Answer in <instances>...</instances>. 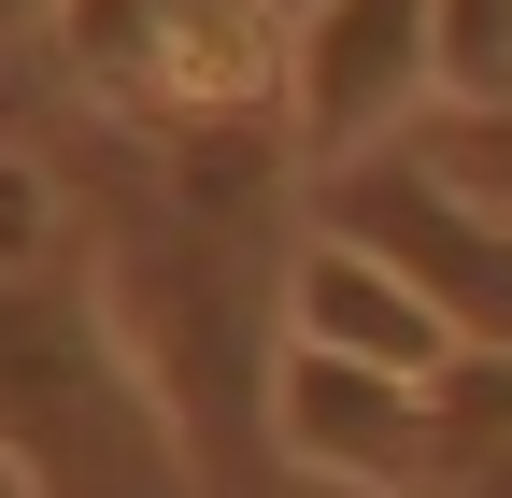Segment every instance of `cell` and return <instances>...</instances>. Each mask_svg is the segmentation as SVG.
I'll list each match as a JSON object with an SVG mask.
<instances>
[{
  "instance_id": "obj_10",
  "label": "cell",
  "mask_w": 512,
  "mask_h": 498,
  "mask_svg": "<svg viewBox=\"0 0 512 498\" xmlns=\"http://www.w3.org/2000/svg\"><path fill=\"white\" fill-rule=\"evenodd\" d=\"M441 100L456 114L512 100V0H441Z\"/></svg>"
},
{
  "instance_id": "obj_4",
  "label": "cell",
  "mask_w": 512,
  "mask_h": 498,
  "mask_svg": "<svg viewBox=\"0 0 512 498\" xmlns=\"http://www.w3.org/2000/svg\"><path fill=\"white\" fill-rule=\"evenodd\" d=\"M313 214L356 228V242H384V257L456 314V342H512V214L470 171H441L413 143H370L342 171H313Z\"/></svg>"
},
{
  "instance_id": "obj_13",
  "label": "cell",
  "mask_w": 512,
  "mask_h": 498,
  "mask_svg": "<svg viewBox=\"0 0 512 498\" xmlns=\"http://www.w3.org/2000/svg\"><path fill=\"white\" fill-rule=\"evenodd\" d=\"M0 498H43V484H29V470H15V456H0Z\"/></svg>"
},
{
  "instance_id": "obj_7",
  "label": "cell",
  "mask_w": 512,
  "mask_h": 498,
  "mask_svg": "<svg viewBox=\"0 0 512 498\" xmlns=\"http://www.w3.org/2000/svg\"><path fill=\"white\" fill-rule=\"evenodd\" d=\"M285 342H328V356H384V370H441L456 356V314L384 257V242L299 214V257H285Z\"/></svg>"
},
{
  "instance_id": "obj_6",
  "label": "cell",
  "mask_w": 512,
  "mask_h": 498,
  "mask_svg": "<svg viewBox=\"0 0 512 498\" xmlns=\"http://www.w3.org/2000/svg\"><path fill=\"white\" fill-rule=\"evenodd\" d=\"M441 100V0H313L299 72H285V143L299 171H342L370 143H399Z\"/></svg>"
},
{
  "instance_id": "obj_8",
  "label": "cell",
  "mask_w": 512,
  "mask_h": 498,
  "mask_svg": "<svg viewBox=\"0 0 512 498\" xmlns=\"http://www.w3.org/2000/svg\"><path fill=\"white\" fill-rule=\"evenodd\" d=\"M441 498H512V342L441 356Z\"/></svg>"
},
{
  "instance_id": "obj_3",
  "label": "cell",
  "mask_w": 512,
  "mask_h": 498,
  "mask_svg": "<svg viewBox=\"0 0 512 498\" xmlns=\"http://www.w3.org/2000/svg\"><path fill=\"white\" fill-rule=\"evenodd\" d=\"M313 0H57L72 86L114 114V143H214V129H285Z\"/></svg>"
},
{
  "instance_id": "obj_1",
  "label": "cell",
  "mask_w": 512,
  "mask_h": 498,
  "mask_svg": "<svg viewBox=\"0 0 512 498\" xmlns=\"http://www.w3.org/2000/svg\"><path fill=\"white\" fill-rule=\"evenodd\" d=\"M157 171L100 185V285L128 342H143L157 399L185 427L214 498L256 484L271 456V356H285V171L299 143L285 129H214V143H143Z\"/></svg>"
},
{
  "instance_id": "obj_2",
  "label": "cell",
  "mask_w": 512,
  "mask_h": 498,
  "mask_svg": "<svg viewBox=\"0 0 512 498\" xmlns=\"http://www.w3.org/2000/svg\"><path fill=\"white\" fill-rule=\"evenodd\" d=\"M0 456L43 498H185L200 484L100 271H0Z\"/></svg>"
},
{
  "instance_id": "obj_12",
  "label": "cell",
  "mask_w": 512,
  "mask_h": 498,
  "mask_svg": "<svg viewBox=\"0 0 512 498\" xmlns=\"http://www.w3.org/2000/svg\"><path fill=\"white\" fill-rule=\"evenodd\" d=\"M43 15H57V0H0V29H43Z\"/></svg>"
},
{
  "instance_id": "obj_11",
  "label": "cell",
  "mask_w": 512,
  "mask_h": 498,
  "mask_svg": "<svg viewBox=\"0 0 512 498\" xmlns=\"http://www.w3.org/2000/svg\"><path fill=\"white\" fill-rule=\"evenodd\" d=\"M427 157H441V171H470L484 200L512 214V100H498V114H456V100H441V129H427Z\"/></svg>"
},
{
  "instance_id": "obj_9",
  "label": "cell",
  "mask_w": 512,
  "mask_h": 498,
  "mask_svg": "<svg viewBox=\"0 0 512 498\" xmlns=\"http://www.w3.org/2000/svg\"><path fill=\"white\" fill-rule=\"evenodd\" d=\"M57 257H72V185L29 143H0V271H57Z\"/></svg>"
},
{
  "instance_id": "obj_5",
  "label": "cell",
  "mask_w": 512,
  "mask_h": 498,
  "mask_svg": "<svg viewBox=\"0 0 512 498\" xmlns=\"http://www.w3.org/2000/svg\"><path fill=\"white\" fill-rule=\"evenodd\" d=\"M427 385L441 370L285 342L271 356V456L299 484H342V498H441V399Z\"/></svg>"
}]
</instances>
